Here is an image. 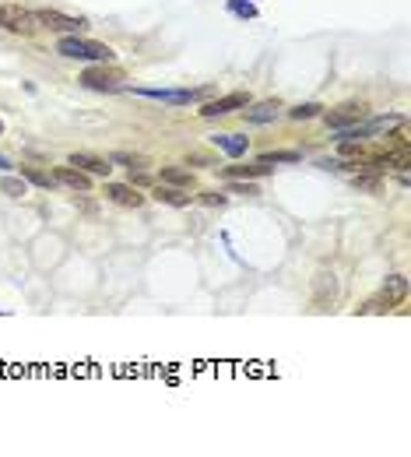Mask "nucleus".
Here are the masks:
<instances>
[{"label":"nucleus","instance_id":"1","mask_svg":"<svg viewBox=\"0 0 411 457\" xmlns=\"http://www.w3.org/2000/svg\"><path fill=\"white\" fill-rule=\"evenodd\" d=\"M57 53L67 60H88V63H113L117 60L113 46L92 43V39H81V36H63L57 43Z\"/></svg>","mask_w":411,"mask_h":457},{"label":"nucleus","instance_id":"2","mask_svg":"<svg viewBox=\"0 0 411 457\" xmlns=\"http://www.w3.org/2000/svg\"><path fill=\"white\" fill-rule=\"evenodd\" d=\"M0 28H7L14 36H36L39 32V21L21 4H0Z\"/></svg>","mask_w":411,"mask_h":457},{"label":"nucleus","instance_id":"3","mask_svg":"<svg viewBox=\"0 0 411 457\" xmlns=\"http://www.w3.org/2000/svg\"><path fill=\"white\" fill-rule=\"evenodd\" d=\"M127 81V74L117 70V67H106V63H95L81 74V85L85 88H95V92H119Z\"/></svg>","mask_w":411,"mask_h":457},{"label":"nucleus","instance_id":"4","mask_svg":"<svg viewBox=\"0 0 411 457\" xmlns=\"http://www.w3.org/2000/svg\"><path fill=\"white\" fill-rule=\"evenodd\" d=\"M39 28H50V32H60V36H78L85 32V18H70V14H60L53 7H43V11H32Z\"/></svg>","mask_w":411,"mask_h":457},{"label":"nucleus","instance_id":"5","mask_svg":"<svg viewBox=\"0 0 411 457\" xmlns=\"http://www.w3.org/2000/svg\"><path fill=\"white\" fill-rule=\"evenodd\" d=\"M365 113H369L365 103H345V106L327 110V113H320V116H324V123H327L331 130H345V127H352L358 120H365Z\"/></svg>","mask_w":411,"mask_h":457},{"label":"nucleus","instance_id":"6","mask_svg":"<svg viewBox=\"0 0 411 457\" xmlns=\"http://www.w3.org/2000/svg\"><path fill=\"white\" fill-rule=\"evenodd\" d=\"M250 106V95L246 92H229V95H218V99H211V103H204L201 106V116L204 120H215V116H229L235 110H246Z\"/></svg>","mask_w":411,"mask_h":457},{"label":"nucleus","instance_id":"7","mask_svg":"<svg viewBox=\"0 0 411 457\" xmlns=\"http://www.w3.org/2000/svg\"><path fill=\"white\" fill-rule=\"evenodd\" d=\"M113 204L119 208H141L144 204V194L134 187V183H106V190H102Z\"/></svg>","mask_w":411,"mask_h":457},{"label":"nucleus","instance_id":"8","mask_svg":"<svg viewBox=\"0 0 411 457\" xmlns=\"http://www.w3.org/2000/svg\"><path fill=\"white\" fill-rule=\"evenodd\" d=\"M67 166H78L81 172H92V176H110V169H113L110 159H99V155H88V152H74L67 159Z\"/></svg>","mask_w":411,"mask_h":457},{"label":"nucleus","instance_id":"9","mask_svg":"<svg viewBox=\"0 0 411 457\" xmlns=\"http://www.w3.org/2000/svg\"><path fill=\"white\" fill-rule=\"evenodd\" d=\"M282 113V103L278 99H267V103H250L242 116H246V123H274Z\"/></svg>","mask_w":411,"mask_h":457},{"label":"nucleus","instance_id":"10","mask_svg":"<svg viewBox=\"0 0 411 457\" xmlns=\"http://www.w3.org/2000/svg\"><path fill=\"white\" fill-rule=\"evenodd\" d=\"M53 176H57V183H63V187H70V190H81V194H85V190L92 187L88 172H81L78 166H60V169L53 172Z\"/></svg>","mask_w":411,"mask_h":457},{"label":"nucleus","instance_id":"11","mask_svg":"<svg viewBox=\"0 0 411 457\" xmlns=\"http://www.w3.org/2000/svg\"><path fill=\"white\" fill-rule=\"evenodd\" d=\"M383 303L387 306H397V303H405V295H408V278L405 275H390L387 282H383Z\"/></svg>","mask_w":411,"mask_h":457},{"label":"nucleus","instance_id":"12","mask_svg":"<svg viewBox=\"0 0 411 457\" xmlns=\"http://www.w3.org/2000/svg\"><path fill=\"white\" fill-rule=\"evenodd\" d=\"M151 197H155V201H162V204H169V208H186V204H190V194H183V190L169 187V183H159Z\"/></svg>","mask_w":411,"mask_h":457},{"label":"nucleus","instance_id":"13","mask_svg":"<svg viewBox=\"0 0 411 457\" xmlns=\"http://www.w3.org/2000/svg\"><path fill=\"white\" fill-rule=\"evenodd\" d=\"M159 179H162V183H169V187H186V190H193V187H197V176H193V172H186V169H176V166H166Z\"/></svg>","mask_w":411,"mask_h":457},{"label":"nucleus","instance_id":"14","mask_svg":"<svg viewBox=\"0 0 411 457\" xmlns=\"http://www.w3.org/2000/svg\"><path fill=\"white\" fill-rule=\"evenodd\" d=\"M211 141H215V145H218L222 152H229L233 159L246 155V148H250V141H246V137H235V134H215Z\"/></svg>","mask_w":411,"mask_h":457},{"label":"nucleus","instance_id":"15","mask_svg":"<svg viewBox=\"0 0 411 457\" xmlns=\"http://www.w3.org/2000/svg\"><path fill=\"white\" fill-rule=\"evenodd\" d=\"M271 166H264V162H257V166H225V176L229 179H257V176H267Z\"/></svg>","mask_w":411,"mask_h":457},{"label":"nucleus","instance_id":"16","mask_svg":"<svg viewBox=\"0 0 411 457\" xmlns=\"http://www.w3.org/2000/svg\"><path fill=\"white\" fill-rule=\"evenodd\" d=\"M21 176H25L28 183H36V187H43V190H50V187H57V176H53V172H43V169H36V166H21Z\"/></svg>","mask_w":411,"mask_h":457},{"label":"nucleus","instance_id":"17","mask_svg":"<svg viewBox=\"0 0 411 457\" xmlns=\"http://www.w3.org/2000/svg\"><path fill=\"white\" fill-rule=\"evenodd\" d=\"M0 190H4L7 197H25V194H28V183H25V176H4V179H0Z\"/></svg>","mask_w":411,"mask_h":457},{"label":"nucleus","instance_id":"18","mask_svg":"<svg viewBox=\"0 0 411 457\" xmlns=\"http://www.w3.org/2000/svg\"><path fill=\"white\" fill-rule=\"evenodd\" d=\"M110 162L127 166V169H148V159H144V155H130V152H113V159H110Z\"/></svg>","mask_w":411,"mask_h":457},{"label":"nucleus","instance_id":"19","mask_svg":"<svg viewBox=\"0 0 411 457\" xmlns=\"http://www.w3.org/2000/svg\"><path fill=\"white\" fill-rule=\"evenodd\" d=\"M380 166H394V169H408V166H411V152H408V145H405L401 152H387V155L380 159Z\"/></svg>","mask_w":411,"mask_h":457},{"label":"nucleus","instance_id":"20","mask_svg":"<svg viewBox=\"0 0 411 457\" xmlns=\"http://www.w3.org/2000/svg\"><path fill=\"white\" fill-rule=\"evenodd\" d=\"M320 292H316V306H324L327 299H334L338 295V282H334V275H320Z\"/></svg>","mask_w":411,"mask_h":457},{"label":"nucleus","instance_id":"21","mask_svg":"<svg viewBox=\"0 0 411 457\" xmlns=\"http://www.w3.org/2000/svg\"><path fill=\"white\" fill-rule=\"evenodd\" d=\"M257 162L264 166H282V162H299V152H264Z\"/></svg>","mask_w":411,"mask_h":457},{"label":"nucleus","instance_id":"22","mask_svg":"<svg viewBox=\"0 0 411 457\" xmlns=\"http://www.w3.org/2000/svg\"><path fill=\"white\" fill-rule=\"evenodd\" d=\"M320 113H324V106H320V103H302V106H295L289 116H292L295 123H302V120H313V116H320Z\"/></svg>","mask_w":411,"mask_h":457},{"label":"nucleus","instance_id":"23","mask_svg":"<svg viewBox=\"0 0 411 457\" xmlns=\"http://www.w3.org/2000/svg\"><path fill=\"white\" fill-rule=\"evenodd\" d=\"M229 194H242V197H257L260 190H257V187H253L250 179H246V183H242V179H229Z\"/></svg>","mask_w":411,"mask_h":457},{"label":"nucleus","instance_id":"24","mask_svg":"<svg viewBox=\"0 0 411 457\" xmlns=\"http://www.w3.org/2000/svg\"><path fill=\"white\" fill-rule=\"evenodd\" d=\"M197 201H201V204H208V208H222L229 197H225V194H218V190H204V194H197Z\"/></svg>","mask_w":411,"mask_h":457},{"label":"nucleus","instance_id":"25","mask_svg":"<svg viewBox=\"0 0 411 457\" xmlns=\"http://www.w3.org/2000/svg\"><path fill=\"white\" fill-rule=\"evenodd\" d=\"M229 11L239 14V18H257V7H250V4H242V0H233V4H229Z\"/></svg>","mask_w":411,"mask_h":457},{"label":"nucleus","instance_id":"26","mask_svg":"<svg viewBox=\"0 0 411 457\" xmlns=\"http://www.w3.org/2000/svg\"><path fill=\"white\" fill-rule=\"evenodd\" d=\"M355 187H362V190H376V179H373V176H355Z\"/></svg>","mask_w":411,"mask_h":457},{"label":"nucleus","instance_id":"27","mask_svg":"<svg viewBox=\"0 0 411 457\" xmlns=\"http://www.w3.org/2000/svg\"><path fill=\"white\" fill-rule=\"evenodd\" d=\"M0 169H14V162H11V159H4V155H0Z\"/></svg>","mask_w":411,"mask_h":457},{"label":"nucleus","instance_id":"28","mask_svg":"<svg viewBox=\"0 0 411 457\" xmlns=\"http://www.w3.org/2000/svg\"><path fill=\"white\" fill-rule=\"evenodd\" d=\"M0 134H4V123H0Z\"/></svg>","mask_w":411,"mask_h":457}]
</instances>
